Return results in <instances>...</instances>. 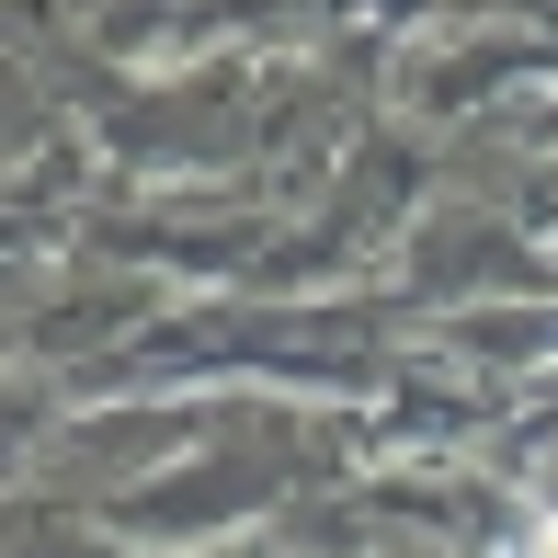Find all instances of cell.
Returning a JSON list of instances; mask_svg holds the SVG:
<instances>
[{"instance_id": "1", "label": "cell", "mask_w": 558, "mask_h": 558, "mask_svg": "<svg viewBox=\"0 0 558 558\" xmlns=\"http://www.w3.org/2000/svg\"><path fill=\"white\" fill-rule=\"evenodd\" d=\"M536 558H558V524H547V536H536Z\"/></svg>"}]
</instances>
